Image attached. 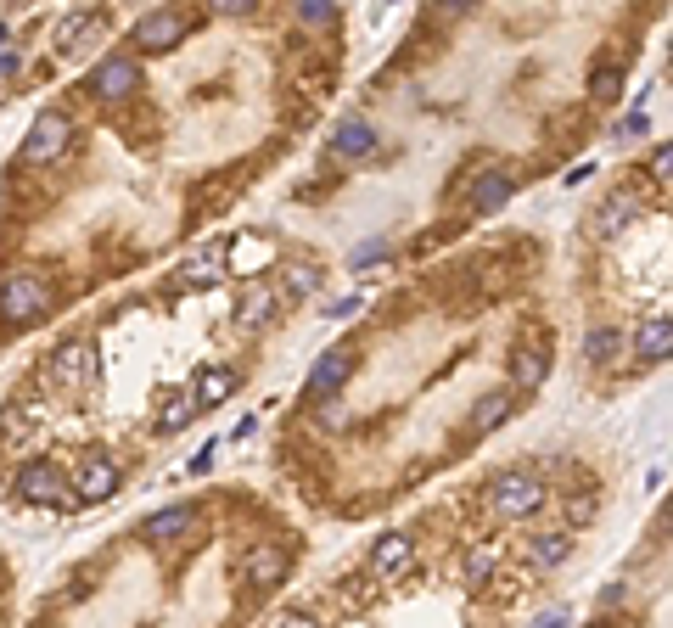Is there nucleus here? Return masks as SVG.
I'll use <instances>...</instances> for the list:
<instances>
[{
    "mask_svg": "<svg viewBox=\"0 0 673 628\" xmlns=\"http://www.w3.org/2000/svg\"><path fill=\"white\" fill-rule=\"evenodd\" d=\"M191 421H197L191 393H169V399H163V415H158V432H163V438H174V432H186Z\"/></svg>",
    "mask_w": 673,
    "mask_h": 628,
    "instance_id": "b1692460",
    "label": "nucleus"
},
{
    "mask_svg": "<svg viewBox=\"0 0 673 628\" xmlns=\"http://www.w3.org/2000/svg\"><path fill=\"white\" fill-rule=\"evenodd\" d=\"M236 382H242V376L230 371V365H208V371H197V382H191V404H197V410H214V404H225L230 393H236Z\"/></svg>",
    "mask_w": 673,
    "mask_h": 628,
    "instance_id": "a211bd4d",
    "label": "nucleus"
},
{
    "mask_svg": "<svg viewBox=\"0 0 673 628\" xmlns=\"http://www.w3.org/2000/svg\"><path fill=\"white\" fill-rule=\"evenodd\" d=\"M634 214H640V202H634L629 191H612V197H606L601 208H595V219H589V230H595V236H617V230L629 225Z\"/></svg>",
    "mask_w": 673,
    "mask_h": 628,
    "instance_id": "aec40b11",
    "label": "nucleus"
},
{
    "mask_svg": "<svg viewBox=\"0 0 673 628\" xmlns=\"http://www.w3.org/2000/svg\"><path fill=\"white\" fill-rule=\"evenodd\" d=\"M376 141H382V135H376V124H371V118H359V113L337 118V129H331V152L348 157V163H354V157H371Z\"/></svg>",
    "mask_w": 673,
    "mask_h": 628,
    "instance_id": "ddd939ff",
    "label": "nucleus"
},
{
    "mask_svg": "<svg viewBox=\"0 0 673 628\" xmlns=\"http://www.w3.org/2000/svg\"><path fill=\"white\" fill-rule=\"evenodd\" d=\"M348 314H359V298H337V303H331V320H348Z\"/></svg>",
    "mask_w": 673,
    "mask_h": 628,
    "instance_id": "e433bc0d",
    "label": "nucleus"
},
{
    "mask_svg": "<svg viewBox=\"0 0 673 628\" xmlns=\"http://www.w3.org/2000/svg\"><path fill=\"white\" fill-rule=\"evenodd\" d=\"M253 12V0H219V17H247Z\"/></svg>",
    "mask_w": 673,
    "mask_h": 628,
    "instance_id": "c9c22d12",
    "label": "nucleus"
},
{
    "mask_svg": "<svg viewBox=\"0 0 673 628\" xmlns=\"http://www.w3.org/2000/svg\"><path fill=\"white\" fill-rule=\"evenodd\" d=\"M410 561H416V539H410V533H382V539L371 544V556H365V572H371L376 584H387V578H399Z\"/></svg>",
    "mask_w": 673,
    "mask_h": 628,
    "instance_id": "9b49d317",
    "label": "nucleus"
},
{
    "mask_svg": "<svg viewBox=\"0 0 673 628\" xmlns=\"http://www.w3.org/2000/svg\"><path fill=\"white\" fill-rule=\"evenodd\" d=\"M191 34V12H180V6H158V12H146L135 29H129V40H135V51H174V45Z\"/></svg>",
    "mask_w": 673,
    "mask_h": 628,
    "instance_id": "20e7f679",
    "label": "nucleus"
},
{
    "mask_svg": "<svg viewBox=\"0 0 673 628\" xmlns=\"http://www.w3.org/2000/svg\"><path fill=\"white\" fill-rule=\"evenodd\" d=\"M550 382V354L545 348H516L511 354V393H533Z\"/></svg>",
    "mask_w": 673,
    "mask_h": 628,
    "instance_id": "6ab92c4d",
    "label": "nucleus"
},
{
    "mask_svg": "<svg viewBox=\"0 0 673 628\" xmlns=\"http://www.w3.org/2000/svg\"><path fill=\"white\" fill-rule=\"evenodd\" d=\"M73 141V118L57 113V107H45L40 118H34L29 141H23V163H51V157H62Z\"/></svg>",
    "mask_w": 673,
    "mask_h": 628,
    "instance_id": "0eeeda50",
    "label": "nucleus"
},
{
    "mask_svg": "<svg viewBox=\"0 0 673 628\" xmlns=\"http://www.w3.org/2000/svg\"><path fill=\"white\" fill-rule=\"evenodd\" d=\"M645 129H651V118H645V113H634V118H623V135H645Z\"/></svg>",
    "mask_w": 673,
    "mask_h": 628,
    "instance_id": "4c0bfd02",
    "label": "nucleus"
},
{
    "mask_svg": "<svg viewBox=\"0 0 673 628\" xmlns=\"http://www.w3.org/2000/svg\"><path fill=\"white\" fill-rule=\"evenodd\" d=\"M315 421H320L326 432H343V427H348V404H343V399H320Z\"/></svg>",
    "mask_w": 673,
    "mask_h": 628,
    "instance_id": "cd10ccee",
    "label": "nucleus"
},
{
    "mask_svg": "<svg viewBox=\"0 0 673 628\" xmlns=\"http://www.w3.org/2000/svg\"><path fill=\"white\" fill-rule=\"evenodd\" d=\"M354 348H326V354L315 359V371H309V382H303V393H309V399H343V387H348V376H354Z\"/></svg>",
    "mask_w": 673,
    "mask_h": 628,
    "instance_id": "6e6552de",
    "label": "nucleus"
},
{
    "mask_svg": "<svg viewBox=\"0 0 673 628\" xmlns=\"http://www.w3.org/2000/svg\"><path fill=\"white\" fill-rule=\"evenodd\" d=\"M545 483H539V471H500L494 483H488V505L511 522H528V516L545 511Z\"/></svg>",
    "mask_w": 673,
    "mask_h": 628,
    "instance_id": "f03ea898",
    "label": "nucleus"
},
{
    "mask_svg": "<svg viewBox=\"0 0 673 628\" xmlns=\"http://www.w3.org/2000/svg\"><path fill=\"white\" fill-rule=\"evenodd\" d=\"M146 73L135 57H124V51H113V57H101L96 68H90V96L101 101H124V96H141Z\"/></svg>",
    "mask_w": 673,
    "mask_h": 628,
    "instance_id": "7ed1b4c3",
    "label": "nucleus"
},
{
    "mask_svg": "<svg viewBox=\"0 0 673 628\" xmlns=\"http://www.w3.org/2000/svg\"><path fill=\"white\" fill-rule=\"evenodd\" d=\"M617 348H623V331L606 320V326H589L584 331V365H612Z\"/></svg>",
    "mask_w": 673,
    "mask_h": 628,
    "instance_id": "5701e85b",
    "label": "nucleus"
},
{
    "mask_svg": "<svg viewBox=\"0 0 673 628\" xmlns=\"http://www.w3.org/2000/svg\"><path fill=\"white\" fill-rule=\"evenodd\" d=\"M96 29H101V12H96V6H79V12L57 17V29H51V40H57V51H62V57H73V51H85V45L96 40Z\"/></svg>",
    "mask_w": 673,
    "mask_h": 628,
    "instance_id": "4468645a",
    "label": "nucleus"
},
{
    "mask_svg": "<svg viewBox=\"0 0 673 628\" xmlns=\"http://www.w3.org/2000/svg\"><path fill=\"white\" fill-rule=\"evenodd\" d=\"M45 309H51V281L40 270H6V281H0V320L23 326V320H40Z\"/></svg>",
    "mask_w": 673,
    "mask_h": 628,
    "instance_id": "f257e3e1",
    "label": "nucleus"
},
{
    "mask_svg": "<svg viewBox=\"0 0 673 628\" xmlns=\"http://www.w3.org/2000/svg\"><path fill=\"white\" fill-rule=\"evenodd\" d=\"M511 415H516V393H511V387H488L483 399L472 404V438H488V432H500Z\"/></svg>",
    "mask_w": 673,
    "mask_h": 628,
    "instance_id": "2eb2a0df",
    "label": "nucleus"
},
{
    "mask_svg": "<svg viewBox=\"0 0 673 628\" xmlns=\"http://www.w3.org/2000/svg\"><path fill=\"white\" fill-rule=\"evenodd\" d=\"M275 628H320V623L309 612H281V617H275Z\"/></svg>",
    "mask_w": 673,
    "mask_h": 628,
    "instance_id": "f704fd0d",
    "label": "nucleus"
},
{
    "mask_svg": "<svg viewBox=\"0 0 673 628\" xmlns=\"http://www.w3.org/2000/svg\"><path fill=\"white\" fill-rule=\"evenodd\" d=\"M494 567H500V544H494V539H488V544H477V556L472 561H466V584H488V572H494Z\"/></svg>",
    "mask_w": 673,
    "mask_h": 628,
    "instance_id": "393cba45",
    "label": "nucleus"
},
{
    "mask_svg": "<svg viewBox=\"0 0 673 628\" xmlns=\"http://www.w3.org/2000/svg\"><path fill=\"white\" fill-rule=\"evenodd\" d=\"M51 376H57L68 393H79V387H96V382H101V354H96V343H85V337L62 343L57 359H51Z\"/></svg>",
    "mask_w": 673,
    "mask_h": 628,
    "instance_id": "423d86ee",
    "label": "nucleus"
},
{
    "mask_svg": "<svg viewBox=\"0 0 673 628\" xmlns=\"http://www.w3.org/2000/svg\"><path fill=\"white\" fill-rule=\"evenodd\" d=\"M12 500H23V505H62V500H68V477H62L51 460H29V466H17V477H12Z\"/></svg>",
    "mask_w": 673,
    "mask_h": 628,
    "instance_id": "39448f33",
    "label": "nucleus"
},
{
    "mask_svg": "<svg viewBox=\"0 0 673 628\" xmlns=\"http://www.w3.org/2000/svg\"><path fill=\"white\" fill-rule=\"evenodd\" d=\"M275 303H281V298H275V286L253 281V286L242 292V303H236V320H242V326H270V320H275Z\"/></svg>",
    "mask_w": 673,
    "mask_h": 628,
    "instance_id": "412c9836",
    "label": "nucleus"
},
{
    "mask_svg": "<svg viewBox=\"0 0 673 628\" xmlns=\"http://www.w3.org/2000/svg\"><path fill=\"white\" fill-rule=\"evenodd\" d=\"M617 90H623V68H595V79H589V96L601 101V107H612Z\"/></svg>",
    "mask_w": 673,
    "mask_h": 628,
    "instance_id": "bb28decb",
    "label": "nucleus"
},
{
    "mask_svg": "<svg viewBox=\"0 0 673 628\" xmlns=\"http://www.w3.org/2000/svg\"><path fill=\"white\" fill-rule=\"evenodd\" d=\"M298 23L303 29H331L337 23V6L331 0H298Z\"/></svg>",
    "mask_w": 673,
    "mask_h": 628,
    "instance_id": "a878e982",
    "label": "nucleus"
},
{
    "mask_svg": "<svg viewBox=\"0 0 673 628\" xmlns=\"http://www.w3.org/2000/svg\"><path fill=\"white\" fill-rule=\"evenodd\" d=\"M595 511H601V505H595V494H573V500H567V522H573V528L595 522Z\"/></svg>",
    "mask_w": 673,
    "mask_h": 628,
    "instance_id": "c756f323",
    "label": "nucleus"
},
{
    "mask_svg": "<svg viewBox=\"0 0 673 628\" xmlns=\"http://www.w3.org/2000/svg\"><path fill=\"white\" fill-rule=\"evenodd\" d=\"M287 286H292V298H309V292L320 286V275H315V270H292V281H287Z\"/></svg>",
    "mask_w": 673,
    "mask_h": 628,
    "instance_id": "72a5a7b5",
    "label": "nucleus"
},
{
    "mask_svg": "<svg viewBox=\"0 0 673 628\" xmlns=\"http://www.w3.org/2000/svg\"><path fill=\"white\" fill-rule=\"evenodd\" d=\"M528 556H533V567H561V561L573 556V533H567V528L533 533V539H528Z\"/></svg>",
    "mask_w": 673,
    "mask_h": 628,
    "instance_id": "4be33fe9",
    "label": "nucleus"
},
{
    "mask_svg": "<svg viewBox=\"0 0 673 628\" xmlns=\"http://www.w3.org/2000/svg\"><path fill=\"white\" fill-rule=\"evenodd\" d=\"M287 572H292V550H287V544H275V539L253 544V550H247V561H242V578L253 589H275Z\"/></svg>",
    "mask_w": 673,
    "mask_h": 628,
    "instance_id": "9d476101",
    "label": "nucleus"
},
{
    "mask_svg": "<svg viewBox=\"0 0 673 628\" xmlns=\"http://www.w3.org/2000/svg\"><path fill=\"white\" fill-rule=\"evenodd\" d=\"M533 628H567V612H545V617H539Z\"/></svg>",
    "mask_w": 673,
    "mask_h": 628,
    "instance_id": "58836bf2",
    "label": "nucleus"
},
{
    "mask_svg": "<svg viewBox=\"0 0 673 628\" xmlns=\"http://www.w3.org/2000/svg\"><path fill=\"white\" fill-rule=\"evenodd\" d=\"M191 528H197V505H169V511L141 522V539L146 544H174V539H186Z\"/></svg>",
    "mask_w": 673,
    "mask_h": 628,
    "instance_id": "dca6fc26",
    "label": "nucleus"
},
{
    "mask_svg": "<svg viewBox=\"0 0 673 628\" xmlns=\"http://www.w3.org/2000/svg\"><path fill=\"white\" fill-rule=\"evenodd\" d=\"M17 73H23V51H17V45H0V85L17 79Z\"/></svg>",
    "mask_w": 673,
    "mask_h": 628,
    "instance_id": "7c9ffc66",
    "label": "nucleus"
},
{
    "mask_svg": "<svg viewBox=\"0 0 673 628\" xmlns=\"http://www.w3.org/2000/svg\"><path fill=\"white\" fill-rule=\"evenodd\" d=\"M387 253H393V242H387V236H371L365 247H354V258H348V264H354V270H365V264H376V258H387Z\"/></svg>",
    "mask_w": 673,
    "mask_h": 628,
    "instance_id": "c85d7f7f",
    "label": "nucleus"
},
{
    "mask_svg": "<svg viewBox=\"0 0 673 628\" xmlns=\"http://www.w3.org/2000/svg\"><path fill=\"white\" fill-rule=\"evenodd\" d=\"M511 197H516V174H511V169H483V174L472 180V197H466V208H472V214H500Z\"/></svg>",
    "mask_w": 673,
    "mask_h": 628,
    "instance_id": "f8f14e48",
    "label": "nucleus"
},
{
    "mask_svg": "<svg viewBox=\"0 0 673 628\" xmlns=\"http://www.w3.org/2000/svg\"><path fill=\"white\" fill-rule=\"evenodd\" d=\"M186 471H191V477H208V471H214V443H202L197 455L186 460Z\"/></svg>",
    "mask_w": 673,
    "mask_h": 628,
    "instance_id": "473e14b6",
    "label": "nucleus"
},
{
    "mask_svg": "<svg viewBox=\"0 0 673 628\" xmlns=\"http://www.w3.org/2000/svg\"><path fill=\"white\" fill-rule=\"evenodd\" d=\"M651 174H657L662 186H668V174H673V146H668V141H662L657 152H651Z\"/></svg>",
    "mask_w": 673,
    "mask_h": 628,
    "instance_id": "2f4dec72",
    "label": "nucleus"
},
{
    "mask_svg": "<svg viewBox=\"0 0 673 628\" xmlns=\"http://www.w3.org/2000/svg\"><path fill=\"white\" fill-rule=\"evenodd\" d=\"M118 483H124V471L113 466V455H85L79 471H73V500L101 505V500H113L118 494Z\"/></svg>",
    "mask_w": 673,
    "mask_h": 628,
    "instance_id": "1a4fd4ad",
    "label": "nucleus"
},
{
    "mask_svg": "<svg viewBox=\"0 0 673 628\" xmlns=\"http://www.w3.org/2000/svg\"><path fill=\"white\" fill-rule=\"evenodd\" d=\"M668 354H673V320L668 314L640 320V331H634V359H640V365H662Z\"/></svg>",
    "mask_w": 673,
    "mask_h": 628,
    "instance_id": "f3484780",
    "label": "nucleus"
},
{
    "mask_svg": "<svg viewBox=\"0 0 673 628\" xmlns=\"http://www.w3.org/2000/svg\"><path fill=\"white\" fill-rule=\"evenodd\" d=\"M0 45H6V23H0Z\"/></svg>",
    "mask_w": 673,
    "mask_h": 628,
    "instance_id": "ea45409f",
    "label": "nucleus"
}]
</instances>
